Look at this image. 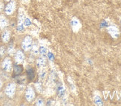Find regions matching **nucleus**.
<instances>
[{
  "instance_id": "nucleus-11",
  "label": "nucleus",
  "mask_w": 121,
  "mask_h": 106,
  "mask_svg": "<svg viewBox=\"0 0 121 106\" xmlns=\"http://www.w3.org/2000/svg\"><path fill=\"white\" fill-rule=\"evenodd\" d=\"M45 63H46V61H45V56L41 55V57H39L38 59H37V62H36V64H37V66L39 67H42V66H45Z\"/></svg>"
},
{
  "instance_id": "nucleus-5",
  "label": "nucleus",
  "mask_w": 121,
  "mask_h": 106,
  "mask_svg": "<svg viewBox=\"0 0 121 106\" xmlns=\"http://www.w3.org/2000/svg\"><path fill=\"white\" fill-rule=\"evenodd\" d=\"M16 8V3L14 1H11L5 7V13L7 15H10L12 14Z\"/></svg>"
},
{
  "instance_id": "nucleus-3",
  "label": "nucleus",
  "mask_w": 121,
  "mask_h": 106,
  "mask_svg": "<svg viewBox=\"0 0 121 106\" xmlns=\"http://www.w3.org/2000/svg\"><path fill=\"white\" fill-rule=\"evenodd\" d=\"M2 69L7 72H10L12 69V61L10 57H5L2 63Z\"/></svg>"
},
{
  "instance_id": "nucleus-22",
  "label": "nucleus",
  "mask_w": 121,
  "mask_h": 106,
  "mask_svg": "<svg viewBox=\"0 0 121 106\" xmlns=\"http://www.w3.org/2000/svg\"><path fill=\"white\" fill-rule=\"evenodd\" d=\"M36 105H44L43 100L42 99H37V101H36Z\"/></svg>"
},
{
  "instance_id": "nucleus-18",
  "label": "nucleus",
  "mask_w": 121,
  "mask_h": 106,
  "mask_svg": "<svg viewBox=\"0 0 121 106\" xmlns=\"http://www.w3.org/2000/svg\"><path fill=\"white\" fill-rule=\"evenodd\" d=\"M46 76V70L45 69H43L41 72H40V78L42 80H43Z\"/></svg>"
},
{
  "instance_id": "nucleus-16",
  "label": "nucleus",
  "mask_w": 121,
  "mask_h": 106,
  "mask_svg": "<svg viewBox=\"0 0 121 106\" xmlns=\"http://www.w3.org/2000/svg\"><path fill=\"white\" fill-rule=\"evenodd\" d=\"M94 102H95L96 105H103L102 99L99 97H95V98H94Z\"/></svg>"
},
{
  "instance_id": "nucleus-2",
  "label": "nucleus",
  "mask_w": 121,
  "mask_h": 106,
  "mask_svg": "<svg viewBox=\"0 0 121 106\" xmlns=\"http://www.w3.org/2000/svg\"><path fill=\"white\" fill-rule=\"evenodd\" d=\"M16 88H17V86L15 83H9L5 88V94L10 98L13 97L16 93Z\"/></svg>"
},
{
  "instance_id": "nucleus-15",
  "label": "nucleus",
  "mask_w": 121,
  "mask_h": 106,
  "mask_svg": "<svg viewBox=\"0 0 121 106\" xmlns=\"http://www.w3.org/2000/svg\"><path fill=\"white\" fill-rule=\"evenodd\" d=\"M39 52L41 55L45 56L46 55V53H47V49L45 48V47H44V46H40L39 48Z\"/></svg>"
},
{
  "instance_id": "nucleus-6",
  "label": "nucleus",
  "mask_w": 121,
  "mask_h": 106,
  "mask_svg": "<svg viewBox=\"0 0 121 106\" xmlns=\"http://www.w3.org/2000/svg\"><path fill=\"white\" fill-rule=\"evenodd\" d=\"M25 59V55L22 51L21 50H18L15 54V61L17 63H21L24 61Z\"/></svg>"
},
{
  "instance_id": "nucleus-19",
  "label": "nucleus",
  "mask_w": 121,
  "mask_h": 106,
  "mask_svg": "<svg viewBox=\"0 0 121 106\" xmlns=\"http://www.w3.org/2000/svg\"><path fill=\"white\" fill-rule=\"evenodd\" d=\"M71 26H73V28H74V26H77L78 24H79V22H78V21L77 20H76V19H73L72 21H71Z\"/></svg>"
},
{
  "instance_id": "nucleus-17",
  "label": "nucleus",
  "mask_w": 121,
  "mask_h": 106,
  "mask_svg": "<svg viewBox=\"0 0 121 106\" xmlns=\"http://www.w3.org/2000/svg\"><path fill=\"white\" fill-rule=\"evenodd\" d=\"M23 24H24V25H25V26H28L30 25L31 22H30V21L29 19L26 18V19H24V22H23Z\"/></svg>"
},
{
  "instance_id": "nucleus-12",
  "label": "nucleus",
  "mask_w": 121,
  "mask_h": 106,
  "mask_svg": "<svg viewBox=\"0 0 121 106\" xmlns=\"http://www.w3.org/2000/svg\"><path fill=\"white\" fill-rule=\"evenodd\" d=\"M27 73H28V76L29 77L30 80H32L34 78V68H29V69L27 71Z\"/></svg>"
},
{
  "instance_id": "nucleus-8",
  "label": "nucleus",
  "mask_w": 121,
  "mask_h": 106,
  "mask_svg": "<svg viewBox=\"0 0 121 106\" xmlns=\"http://www.w3.org/2000/svg\"><path fill=\"white\" fill-rule=\"evenodd\" d=\"M8 25V22L7 19L4 16L0 17V29L4 30L7 27Z\"/></svg>"
},
{
  "instance_id": "nucleus-20",
  "label": "nucleus",
  "mask_w": 121,
  "mask_h": 106,
  "mask_svg": "<svg viewBox=\"0 0 121 106\" xmlns=\"http://www.w3.org/2000/svg\"><path fill=\"white\" fill-rule=\"evenodd\" d=\"M14 51V49H13V46L11 44L10 46H9L8 49V52L9 53V54H13V52Z\"/></svg>"
},
{
  "instance_id": "nucleus-21",
  "label": "nucleus",
  "mask_w": 121,
  "mask_h": 106,
  "mask_svg": "<svg viewBox=\"0 0 121 106\" xmlns=\"http://www.w3.org/2000/svg\"><path fill=\"white\" fill-rule=\"evenodd\" d=\"M5 53V49L4 46H1L0 47V56H3Z\"/></svg>"
},
{
  "instance_id": "nucleus-9",
  "label": "nucleus",
  "mask_w": 121,
  "mask_h": 106,
  "mask_svg": "<svg viewBox=\"0 0 121 106\" xmlns=\"http://www.w3.org/2000/svg\"><path fill=\"white\" fill-rule=\"evenodd\" d=\"M108 32L112 36L117 37L118 36V29L115 26H111L108 28Z\"/></svg>"
},
{
  "instance_id": "nucleus-13",
  "label": "nucleus",
  "mask_w": 121,
  "mask_h": 106,
  "mask_svg": "<svg viewBox=\"0 0 121 106\" xmlns=\"http://www.w3.org/2000/svg\"><path fill=\"white\" fill-rule=\"evenodd\" d=\"M22 72V67L19 66V65H17L14 67V73L16 74L17 75H19V74Z\"/></svg>"
},
{
  "instance_id": "nucleus-10",
  "label": "nucleus",
  "mask_w": 121,
  "mask_h": 106,
  "mask_svg": "<svg viewBox=\"0 0 121 106\" xmlns=\"http://www.w3.org/2000/svg\"><path fill=\"white\" fill-rule=\"evenodd\" d=\"M57 95L60 98L63 97V96L65 95V88L62 85H60V86L57 87Z\"/></svg>"
},
{
  "instance_id": "nucleus-4",
  "label": "nucleus",
  "mask_w": 121,
  "mask_h": 106,
  "mask_svg": "<svg viewBox=\"0 0 121 106\" xmlns=\"http://www.w3.org/2000/svg\"><path fill=\"white\" fill-rule=\"evenodd\" d=\"M34 97H35V92L33 88H31L30 86L28 87L25 91V98L27 99V101L31 102L34 99Z\"/></svg>"
},
{
  "instance_id": "nucleus-23",
  "label": "nucleus",
  "mask_w": 121,
  "mask_h": 106,
  "mask_svg": "<svg viewBox=\"0 0 121 106\" xmlns=\"http://www.w3.org/2000/svg\"><path fill=\"white\" fill-rule=\"evenodd\" d=\"M2 87V81L1 80V79H0V90H1Z\"/></svg>"
},
{
  "instance_id": "nucleus-1",
  "label": "nucleus",
  "mask_w": 121,
  "mask_h": 106,
  "mask_svg": "<svg viewBox=\"0 0 121 106\" xmlns=\"http://www.w3.org/2000/svg\"><path fill=\"white\" fill-rule=\"evenodd\" d=\"M32 44H33L32 38L30 36L28 35L25 37V38L22 42V48L24 51H28L29 49H30Z\"/></svg>"
},
{
  "instance_id": "nucleus-14",
  "label": "nucleus",
  "mask_w": 121,
  "mask_h": 106,
  "mask_svg": "<svg viewBox=\"0 0 121 106\" xmlns=\"http://www.w3.org/2000/svg\"><path fill=\"white\" fill-rule=\"evenodd\" d=\"M30 49H31V52H32V53L34 55H36L39 52V47L36 44L32 45V46H31Z\"/></svg>"
},
{
  "instance_id": "nucleus-7",
  "label": "nucleus",
  "mask_w": 121,
  "mask_h": 106,
  "mask_svg": "<svg viewBox=\"0 0 121 106\" xmlns=\"http://www.w3.org/2000/svg\"><path fill=\"white\" fill-rule=\"evenodd\" d=\"M2 41L4 43H8L10 38V32L9 30H4L2 33Z\"/></svg>"
}]
</instances>
